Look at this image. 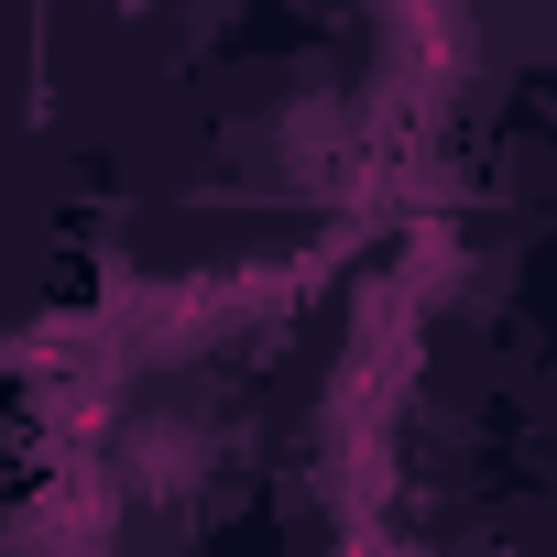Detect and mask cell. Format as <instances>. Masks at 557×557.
Masks as SVG:
<instances>
[{
    "instance_id": "6da1fadb",
    "label": "cell",
    "mask_w": 557,
    "mask_h": 557,
    "mask_svg": "<svg viewBox=\"0 0 557 557\" xmlns=\"http://www.w3.org/2000/svg\"><path fill=\"white\" fill-rule=\"evenodd\" d=\"M197 470H208L197 426H132V437H121V481H132L143 503H186V492H197Z\"/></svg>"
},
{
    "instance_id": "7a4b0ae2",
    "label": "cell",
    "mask_w": 557,
    "mask_h": 557,
    "mask_svg": "<svg viewBox=\"0 0 557 557\" xmlns=\"http://www.w3.org/2000/svg\"><path fill=\"white\" fill-rule=\"evenodd\" d=\"M361 557H372V546H361Z\"/></svg>"
}]
</instances>
